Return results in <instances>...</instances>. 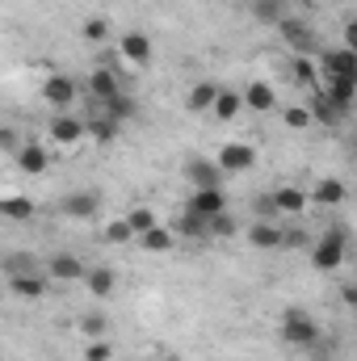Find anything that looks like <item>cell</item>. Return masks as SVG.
Instances as JSON below:
<instances>
[{
  "mask_svg": "<svg viewBox=\"0 0 357 361\" xmlns=\"http://www.w3.org/2000/svg\"><path fill=\"white\" fill-rule=\"evenodd\" d=\"M311 265L320 273H337L345 265V257H349V231L345 227H328L320 240H311Z\"/></svg>",
  "mask_w": 357,
  "mask_h": 361,
  "instance_id": "cell-1",
  "label": "cell"
},
{
  "mask_svg": "<svg viewBox=\"0 0 357 361\" xmlns=\"http://www.w3.org/2000/svg\"><path fill=\"white\" fill-rule=\"evenodd\" d=\"M320 324H315V315L311 311H303V307H286L282 311V341L290 345V349H315L320 345Z\"/></svg>",
  "mask_w": 357,
  "mask_h": 361,
  "instance_id": "cell-2",
  "label": "cell"
},
{
  "mask_svg": "<svg viewBox=\"0 0 357 361\" xmlns=\"http://www.w3.org/2000/svg\"><path fill=\"white\" fill-rule=\"evenodd\" d=\"M118 92H131V76L122 68H92L89 72V105H101Z\"/></svg>",
  "mask_w": 357,
  "mask_h": 361,
  "instance_id": "cell-3",
  "label": "cell"
},
{
  "mask_svg": "<svg viewBox=\"0 0 357 361\" xmlns=\"http://www.w3.org/2000/svg\"><path fill=\"white\" fill-rule=\"evenodd\" d=\"M214 164L223 169V177H240V173H253L257 169V147L253 143H223Z\"/></svg>",
  "mask_w": 357,
  "mask_h": 361,
  "instance_id": "cell-4",
  "label": "cell"
},
{
  "mask_svg": "<svg viewBox=\"0 0 357 361\" xmlns=\"http://www.w3.org/2000/svg\"><path fill=\"white\" fill-rule=\"evenodd\" d=\"M59 214L72 219V223H92L101 214V193L97 189H76V193L59 197Z\"/></svg>",
  "mask_w": 357,
  "mask_h": 361,
  "instance_id": "cell-5",
  "label": "cell"
},
{
  "mask_svg": "<svg viewBox=\"0 0 357 361\" xmlns=\"http://www.w3.org/2000/svg\"><path fill=\"white\" fill-rule=\"evenodd\" d=\"M277 30H282V38H286V42L294 47V55H320L315 30H311V25H303L298 17H290V13H286V17L277 21Z\"/></svg>",
  "mask_w": 357,
  "mask_h": 361,
  "instance_id": "cell-6",
  "label": "cell"
},
{
  "mask_svg": "<svg viewBox=\"0 0 357 361\" xmlns=\"http://www.w3.org/2000/svg\"><path fill=\"white\" fill-rule=\"evenodd\" d=\"M315 68H320V76H357V51L328 47V51L315 55Z\"/></svg>",
  "mask_w": 357,
  "mask_h": 361,
  "instance_id": "cell-7",
  "label": "cell"
},
{
  "mask_svg": "<svg viewBox=\"0 0 357 361\" xmlns=\"http://www.w3.org/2000/svg\"><path fill=\"white\" fill-rule=\"evenodd\" d=\"M185 180L193 185V189H223V169L214 164V160H206V156H189L185 160Z\"/></svg>",
  "mask_w": 357,
  "mask_h": 361,
  "instance_id": "cell-8",
  "label": "cell"
},
{
  "mask_svg": "<svg viewBox=\"0 0 357 361\" xmlns=\"http://www.w3.org/2000/svg\"><path fill=\"white\" fill-rule=\"evenodd\" d=\"M13 160H17V169H21L25 177H42V173L51 169V147H42V143L25 139V143L13 152Z\"/></svg>",
  "mask_w": 357,
  "mask_h": 361,
  "instance_id": "cell-9",
  "label": "cell"
},
{
  "mask_svg": "<svg viewBox=\"0 0 357 361\" xmlns=\"http://www.w3.org/2000/svg\"><path fill=\"white\" fill-rule=\"evenodd\" d=\"M223 210H227V189H193L185 202V214H198V219H214Z\"/></svg>",
  "mask_w": 357,
  "mask_h": 361,
  "instance_id": "cell-10",
  "label": "cell"
},
{
  "mask_svg": "<svg viewBox=\"0 0 357 361\" xmlns=\"http://www.w3.org/2000/svg\"><path fill=\"white\" fill-rule=\"evenodd\" d=\"M8 290H13L17 298H30V302H38V298H47V290H51V277H47L42 269L8 273Z\"/></svg>",
  "mask_w": 357,
  "mask_h": 361,
  "instance_id": "cell-11",
  "label": "cell"
},
{
  "mask_svg": "<svg viewBox=\"0 0 357 361\" xmlns=\"http://www.w3.org/2000/svg\"><path fill=\"white\" fill-rule=\"evenodd\" d=\"M42 97H47V105L68 109V105L80 97V85H76L68 72H55V76H47V80H42Z\"/></svg>",
  "mask_w": 357,
  "mask_h": 361,
  "instance_id": "cell-12",
  "label": "cell"
},
{
  "mask_svg": "<svg viewBox=\"0 0 357 361\" xmlns=\"http://www.w3.org/2000/svg\"><path fill=\"white\" fill-rule=\"evenodd\" d=\"M118 51H122V59H126V63H135V68H147V63L156 59V47H152V38H147V34H139V30L122 34Z\"/></svg>",
  "mask_w": 357,
  "mask_h": 361,
  "instance_id": "cell-13",
  "label": "cell"
},
{
  "mask_svg": "<svg viewBox=\"0 0 357 361\" xmlns=\"http://www.w3.org/2000/svg\"><path fill=\"white\" fill-rule=\"evenodd\" d=\"M51 139H55V147H76V143L85 139V118H72V114L55 109V118H51Z\"/></svg>",
  "mask_w": 357,
  "mask_h": 361,
  "instance_id": "cell-14",
  "label": "cell"
},
{
  "mask_svg": "<svg viewBox=\"0 0 357 361\" xmlns=\"http://www.w3.org/2000/svg\"><path fill=\"white\" fill-rule=\"evenodd\" d=\"M47 277L51 281H85V273H89V265L80 261V257H72V252H55L51 261H47Z\"/></svg>",
  "mask_w": 357,
  "mask_h": 361,
  "instance_id": "cell-15",
  "label": "cell"
},
{
  "mask_svg": "<svg viewBox=\"0 0 357 361\" xmlns=\"http://www.w3.org/2000/svg\"><path fill=\"white\" fill-rule=\"evenodd\" d=\"M307 114H311V122H324V126H341V122L349 118V109H345V105H337L328 92H315V97H311V105H307Z\"/></svg>",
  "mask_w": 357,
  "mask_h": 361,
  "instance_id": "cell-16",
  "label": "cell"
},
{
  "mask_svg": "<svg viewBox=\"0 0 357 361\" xmlns=\"http://www.w3.org/2000/svg\"><path fill=\"white\" fill-rule=\"evenodd\" d=\"M269 197H273V206H277V219H294V214H303L307 210V193L298 189V185H277V189H269Z\"/></svg>",
  "mask_w": 357,
  "mask_h": 361,
  "instance_id": "cell-17",
  "label": "cell"
},
{
  "mask_svg": "<svg viewBox=\"0 0 357 361\" xmlns=\"http://www.w3.org/2000/svg\"><path fill=\"white\" fill-rule=\"evenodd\" d=\"M92 114H101V118H109V122H131L135 114H139V105H135V97L131 92H118V97H109V101H101V105H92Z\"/></svg>",
  "mask_w": 357,
  "mask_h": 361,
  "instance_id": "cell-18",
  "label": "cell"
},
{
  "mask_svg": "<svg viewBox=\"0 0 357 361\" xmlns=\"http://www.w3.org/2000/svg\"><path fill=\"white\" fill-rule=\"evenodd\" d=\"M240 101H244L253 114H269V109H277V92H273V85H265V80H253L248 89L240 92Z\"/></svg>",
  "mask_w": 357,
  "mask_h": 361,
  "instance_id": "cell-19",
  "label": "cell"
},
{
  "mask_svg": "<svg viewBox=\"0 0 357 361\" xmlns=\"http://www.w3.org/2000/svg\"><path fill=\"white\" fill-rule=\"evenodd\" d=\"M85 286H89L92 298H109V294L118 290V273L109 269V265H92V269L85 273Z\"/></svg>",
  "mask_w": 357,
  "mask_h": 361,
  "instance_id": "cell-20",
  "label": "cell"
},
{
  "mask_svg": "<svg viewBox=\"0 0 357 361\" xmlns=\"http://www.w3.org/2000/svg\"><path fill=\"white\" fill-rule=\"evenodd\" d=\"M320 80H324V89H320V92H328L337 105H345V109L353 105V97H357V76H320Z\"/></svg>",
  "mask_w": 357,
  "mask_h": 361,
  "instance_id": "cell-21",
  "label": "cell"
},
{
  "mask_svg": "<svg viewBox=\"0 0 357 361\" xmlns=\"http://www.w3.org/2000/svg\"><path fill=\"white\" fill-rule=\"evenodd\" d=\"M349 197V189H345V180H337V177H324L315 189H311V197L307 202H315V206H341Z\"/></svg>",
  "mask_w": 357,
  "mask_h": 361,
  "instance_id": "cell-22",
  "label": "cell"
},
{
  "mask_svg": "<svg viewBox=\"0 0 357 361\" xmlns=\"http://www.w3.org/2000/svg\"><path fill=\"white\" fill-rule=\"evenodd\" d=\"M248 244L261 248V252H277L282 248V227L277 223H253L248 227Z\"/></svg>",
  "mask_w": 357,
  "mask_h": 361,
  "instance_id": "cell-23",
  "label": "cell"
},
{
  "mask_svg": "<svg viewBox=\"0 0 357 361\" xmlns=\"http://www.w3.org/2000/svg\"><path fill=\"white\" fill-rule=\"evenodd\" d=\"M290 80H294L298 89H315V85H320L315 59H311V55H294V59H290Z\"/></svg>",
  "mask_w": 357,
  "mask_h": 361,
  "instance_id": "cell-24",
  "label": "cell"
},
{
  "mask_svg": "<svg viewBox=\"0 0 357 361\" xmlns=\"http://www.w3.org/2000/svg\"><path fill=\"white\" fill-rule=\"evenodd\" d=\"M0 219L25 223V219H34V202H30L25 193H8V197H0Z\"/></svg>",
  "mask_w": 357,
  "mask_h": 361,
  "instance_id": "cell-25",
  "label": "cell"
},
{
  "mask_svg": "<svg viewBox=\"0 0 357 361\" xmlns=\"http://www.w3.org/2000/svg\"><path fill=\"white\" fill-rule=\"evenodd\" d=\"M214 92H219V85H214V80H198V85L189 89V97H185V109H189V114H210Z\"/></svg>",
  "mask_w": 357,
  "mask_h": 361,
  "instance_id": "cell-26",
  "label": "cell"
},
{
  "mask_svg": "<svg viewBox=\"0 0 357 361\" xmlns=\"http://www.w3.org/2000/svg\"><path fill=\"white\" fill-rule=\"evenodd\" d=\"M240 109H244L240 92H236V89H223V85H219V92H214V105H210V114H214V118H223V122H231V118H240Z\"/></svg>",
  "mask_w": 357,
  "mask_h": 361,
  "instance_id": "cell-27",
  "label": "cell"
},
{
  "mask_svg": "<svg viewBox=\"0 0 357 361\" xmlns=\"http://www.w3.org/2000/svg\"><path fill=\"white\" fill-rule=\"evenodd\" d=\"M135 240H139V248H143V252H173V231H169V227H160V223H156L152 231L135 235Z\"/></svg>",
  "mask_w": 357,
  "mask_h": 361,
  "instance_id": "cell-28",
  "label": "cell"
},
{
  "mask_svg": "<svg viewBox=\"0 0 357 361\" xmlns=\"http://www.w3.org/2000/svg\"><path fill=\"white\" fill-rule=\"evenodd\" d=\"M85 135H89V139H97V143H114V139L122 135V126H118V122H109V118H101V114H89Z\"/></svg>",
  "mask_w": 357,
  "mask_h": 361,
  "instance_id": "cell-29",
  "label": "cell"
},
{
  "mask_svg": "<svg viewBox=\"0 0 357 361\" xmlns=\"http://www.w3.org/2000/svg\"><path fill=\"white\" fill-rule=\"evenodd\" d=\"M248 8H253V17H257L261 25H277V21L290 13V4H282V0H248Z\"/></svg>",
  "mask_w": 357,
  "mask_h": 361,
  "instance_id": "cell-30",
  "label": "cell"
},
{
  "mask_svg": "<svg viewBox=\"0 0 357 361\" xmlns=\"http://www.w3.org/2000/svg\"><path fill=\"white\" fill-rule=\"evenodd\" d=\"M173 231L185 235V240H206V219H198V214H185V210H181L177 223H173Z\"/></svg>",
  "mask_w": 357,
  "mask_h": 361,
  "instance_id": "cell-31",
  "label": "cell"
},
{
  "mask_svg": "<svg viewBox=\"0 0 357 361\" xmlns=\"http://www.w3.org/2000/svg\"><path fill=\"white\" fill-rule=\"evenodd\" d=\"M126 227H131L135 235L152 231V227H156V210H152V206H135V210H126Z\"/></svg>",
  "mask_w": 357,
  "mask_h": 361,
  "instance_id": "cell-32",
  "label": "cell"
},
{
  "mask_svg": "<svg viewBox=\"0 0 357 361\" xmlns=\"http://www.w3.org/2000/svg\"><path fill=\"white\" fill-rule=\"evenodd\" d=\"M236 235V219L223 210V214H214V219H206V240H231Z\"/></svg>",
  "mask_w": 357,
  "mask_h": 361,
  "instance_id": "cell-33",
  "label": "cell"
},
{
  "mask_svg": "<svg viewBox=\"0 0 357 361\" xmlns=\"http://www.w3.org/2000/svg\"><path fill=\"white\" fill-rule=\"evenodd\" d=\"M253 219H257V223H277V206H273L269 193H257V197H253Z\"/></svg>",
  "mask_w": 357,
  "mask_h": 361,
  "instance_id": "cell-34",
  "label": "cell"
},
{
  "mask_svg": "<svg viewBox=\"0 0 357 361\" xmlns=\"http://www.w3.org/2000/svg\"><path fill=\"white\" fill-rule=\"evenodd\" d=\"M282 122H286L290 130H307V126H311V114H307V105H286Z\"/></svg>",
  "mask_w": 357,
  "mask_h": 361,
  "instance_id": "cell-35",
  "label": "cell"
},
{
  "mask_svg": "<svg viewBox=\"0 0 357 361\" xmlns=\"http://www.w3.org/2000/svg\"><path fill=\"white\" fill-rule=\"evenodd\" d=\"M282 248H311V235L303 231V227H282Z\"/></svg>",
  "mask_w": 357,
  "mask_h": 361,
  "instance_id": "cell-36",
  "label": "cell"
},
{
  "mask_svg": "<svg viewBox=\"0 0 357 361\" xmlns=\"http://www.w3.org/2000/svg\"><path fill=\"white\" fill-rule=\"evenodd\" d=\"M105 240H109V244H131V240H135V231L126 227V219H114V223L105 227Z\"/></svg>",
  "mask_w": 357,
  "mask_h": 361,
  "instance_id": "cell-37",
  "label": "cell"
},
{
  "mask_svg": "<svg viewBox=\"0 0 357 361\" xmlns=\"http://www.w3.org/2000/svg\"><path fill=\"white\" fill-rule=\"evenodd\" d=\"M109 357H114V345H109L105 336L89 341V349H85V361H109Z\"/></svg>",
  "mask_w": 357,
  "mask_h": 361,
  "instance_id": "cell-38",
  "label": "cell"
},
{
  "mask_svg": "<svg viewBox=\"0 0 357 361\" xmlns=\"http://www.w3.org/2000/svg\"><path fill=\"white\" fill-rule=\"evenodd\" d=\"M105 34H109V21H105V17H89V21H85V38H89V42H105Z\"/></svg>",
  "mask_w": 357,
  "mask_h": 361,
  "instance_id": "cell-39",
  "label": "cell"
},
{
  "mask_svg": "<svg viewBox=\"0 0 357 361\" xmlns=\"http://www.w3.org/2000/svg\"><path fill=\"white\" fill-rule=\"evenodd\" d=\"M80 332H85L89 341L105 336V319H101V315H85V319H80Z\"/></svg>",
  "mask_w": 357,
  "mask_h": 361,
  "instance_id": "cell-40",
  "label": "cell"
},
{
  "mask_svg": "<svg viewBox=\"0 0 357 361\" xmlns=\"http://www.w3.org/2000/svg\"><path fill=\"white\" fill-rule=\"evenodd\" d=\"M21 143H25V139H21L13 126H0V152H17Z\"/></svg>",
  "mask_w": 357,
  "mask_h": 361,
  "instance_id": "cell-41",
  "label": "cell"
},
{
  "mask_svg": "<svg viewBox=\"0 0 357 361\" xmlns=\"http://www.w3.org/2000/svg\"><path fill=\"white\" fill-rule=\"evenodd\" d=\"M341 298H345V307H353V302H357V286H353V281H345V286H341Z\"/></svg>",
  "mask_w": 357,
  "mask_h": 361,
  "instance_id": "cell-42",
  "label": "cell"
},
{
  "mask_svg": "<svg viewBox=\"0 0 357 361\" xmlns=\"http://www.w3.org/2000/svg\"><path fill=\"white\" fill-rule=\"evenodd\" d=\"M345 47H349V51H357V21H349V25H345Z\"/></svg>",
  "mask_w": 357,
  "mask_h": 361,
  "instance_id": "cell-43",
  "label": "cell"
},
{
  "mask_svg": "<svg viewBox=\"0 0 357 361\" xmlns=\"http://www.w3.org/2000/svg\"><path fill=\"white\" fill-rule=\"evenodd\" d=\"M282 4H303V0H282Z\"/></svg>",
  "mask_w": 357,
  "mask_h": 361,
  "instance_id": "cell-44",
  "label": "cell"
},
{
  "mask_svg": "<svg viewBox=\"0 0 357 361\" xmlns=\"http://www.w3.org/2000/svg\"><path fill=\"white\" fill-rule=\"evenodd\" d=\"M169 361H177V357H169Z\"/></svg>",
  "mask_w": 357,
  "mask_h": 361,
  "instance_id": "cell-45",
  "label": "cell"
}]
</instances>
